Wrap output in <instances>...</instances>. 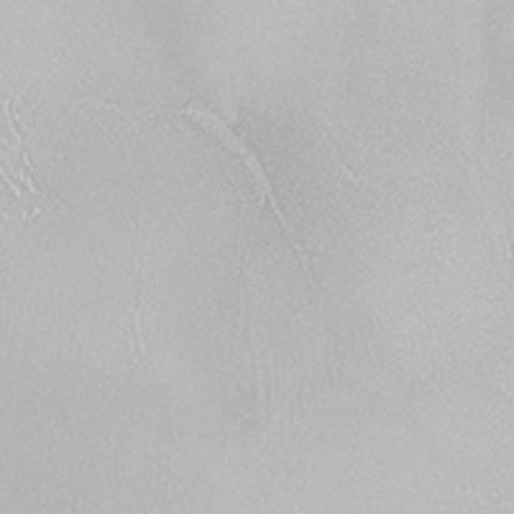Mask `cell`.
I'll return each mask as SVG.
<instances>
[{"instance_id": "6da1fadb", "label": "cell", "mask_w": 514, "mask_h": 514, "mask_svg": "<svg viewBox=\"0 0 514 514\" xmlns=\"http://www.w3.org/2000/svg\"><path fill=\"white\" fill-rule=\"evenodd\" d=\"M154 110H159V113L187 115L189 121H195L200 128L207 131V133H212V136L218 138V141L226 146L228 152L235 154V156H238V159L246 164V169L251 172V177H254V184H256V192H258V200H261V205L269 203L272 212L277 215V220L281 223V228H284V233H287L289 238H292V243H295L297 254H302V241H300V233H297V228L292 226V220H289L287 215L281 212L279 203H277V195H274L272 179H269V174H266V167L261 164V159L256 156V152H254V149L249 146V141L238 136V133L230 128V123H228L223 115H218L210 105H205V103H200V100H189L187 105H182V108H154Z\"/></svg>"}, {"instance_id": "7a4b0ae2", "label": "cell", "mask_w": 514, "mask_h": 514, "mask_svg": "<svg viewBox=\"0 0 514 514\" xmlns=\"http://www.w3.org/2000/svg\"><path fill=\"white\" fill-rule=\"evenodd\" d=\"M0 177H3V179H6V184H8V187H10V189H13L15 195L21 197V187H18V184H15V182L10 179V177H8V172H6V169H3V164H0Z\"/></svg>"}]
</instances>
